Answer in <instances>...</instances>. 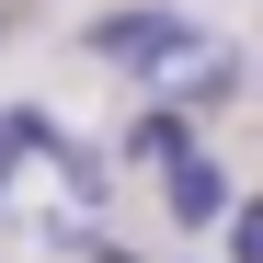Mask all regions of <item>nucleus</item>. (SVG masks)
<instances>
[{
  "mask_svg": "<svg viewBox=\"0 0 263 263\" xmlns=\"http://www.w3.org/2000/svg\"><path fill=\"white\" fill-rule=\"evenodd\" d=\"M240 80H252V58L229 46V34H183V46L149 69V103H172V115H229Z\"/></svg>",
  "mask_w": 263,
  "mask_h": 263,
  "instance_id": "nucleus-1",
  "label": "nucleus"
},
{
  "mask_svg": "<svg viewBox=\"0 0 263 263\" xmlns=\"http://www.w3.org/2000/svg\"><path fill=\"white\" fill-rule=\"evenodd\" d=\"M183 34H195V23L172 12V0H126V12H92V23H80V58H103V69H138V80H149L172 46H183Z\"/></svg>",
  "mask_w": 263,
  "mask_h": 263,
  "instance_id": "nucleus-2",
  "label": "nucleus"
},
{
  "mask_svg": "<svg viewBox=\"0 0 263 263\" xmlns=\"http://www.w3.org/2000/svg\"><path fill=\"white\" fill-rule=\"evenodd\" d=\"M160 206H172V229H183V240H217V229H229V206H240V172L206 160V149H183V160L160 172Z\"/></svg>",
  "mask_w": 263,
  "mask_h": 263,
  "instance_id": "nucleus-3",
  "label": "nucleus"
},
{
  "mask_svg": "<svg viewBox=\"0 0 263 263\" xmlns=\"http://www.w3.org/2000/svg\"><path fill=\"white\" fill-rule=\"evenodd\" d=\"M183 149H195V115H172V103H149V115L115 138V160H126V172H172Z\"/></svg>",
  "mask_w": 263,
  "mask_h": 263,
  "instance_id": "nucleus-4",
  "label": "nucleus"
},
{
  "mask_svg": "<svg viewBox=\"0 0 263 263\" xmlns=\"http://www.w3.org/2000/svg\"><path fill=\"white\" fill-rule=\"evenodd\" d=\"M217 263H263V195L229 206V229H217Z\"/></svg>",
  "mask_w": 263,
  "mask_h": 263,
  "instance_id": "nucleus-5",
  "label": "nucleus"
}]
</instances>
